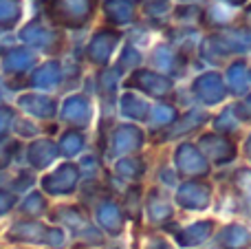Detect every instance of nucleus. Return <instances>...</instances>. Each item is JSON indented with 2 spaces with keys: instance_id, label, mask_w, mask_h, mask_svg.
Masks as SVG:
<instances>
[{
  "instance_id": "obj_1",
  "label": "nucleus",
  "mask_w": 251,
  "mask_h": 249,
  "mask_svg": "<svg viewBox=\"0 0 251 249\" xmlns=\"http://www.w3.org/2000/svg\"><path fill=\"white\" fill-rule=\"evenodd\" d=\"M18 16L20 9H16V0H0V26H11Z\"/></svg>"
},
{
  "instance_id": "obj_2",
  "label": "nucleus",
  "mask_w": 251,
  "mask_h": 249,
  "mask_svg": "<svg viewBox=\"0 0 251 249\" xmlns=\"http://www.w3.org/2000/svg\"><path fill=\"white\" fill-rule=\"evenodd\" d=\"M9 205H11V199H9L4 192H0V214H2V212L7 210Z\"/></svg>"
}]
</instances>
